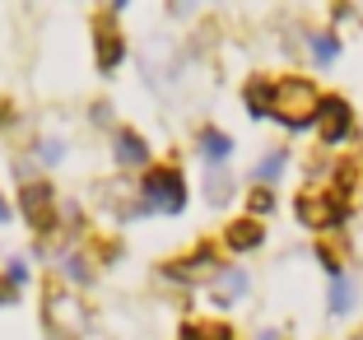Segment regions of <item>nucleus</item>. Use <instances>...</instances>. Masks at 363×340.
Segmentation results:
<instances>
[{
    "mask_svg": "<svg viewBox=\"0 0 363 340\" xmlns=\"http://www.w3.org/2000/svg\"><path fill=\"white\" fill-rule=\"evenodd\" d=\"M317 112H321V94L308 79H284V84H275V103H270V117L275 121L303 131V126H312Z\"/></svg>",
    "mask_w": 363,
    "mask_h": 340,
    "instance_id": "1",
    "label": "nucleus"
},
{
    "mask_svg": "<svg viewBox=\"0 0 363 340\" xmlns=\"http://www.w3.org/2000/svg\"><path fill=\"white\" fill-rule=\"evenodd\" d=\"M145 201L154 210H168V214L186 210V182H182V172H172V168L145 172Z\"/></svg>",
    "mask_w": 363,
    "mask_h": 340,
    "instance_id": "2",
    "label": "nucleus"
},
{
    "mask_svg": "<svg viewBox=\"0 0 363 340\" xmlns=\"http://www.w3.org/2000/svg\"><path fill=\"white\" fill-rule=\"evenodd\" d=\"M47 317H52V327L61 331V336H79V331H84V308H79L70 294H61V289L47 298Z\"/></svg>",
    "mask_w": 363,
    "mask_h": 340,
    "instance_id": "3",
    "label": "nucleus"
},
{
    "mask_svg": "<svg viewBox=\"0 0 363 340\" xmlns=\"http://www.w3.org/2000/svg\"><path fill=\"white\" fill-rule=\"evenodd\" d=\"M23 214H28V224L38 229V234L52 229L56 210H52V192H47L43 182H28V187H23Z\"/></svg>",
    "mask_w": 363,
    "mask_h": 340,
    "instance_id": "4",
    "label": "nucleus"
},
{
    "mask_svg": "<svg viewBox=\"0 0 363 340\" xmlns=\"http://www.w3.org/2000/svg\"><path fill=\"white\" fill-rule=\"evenodd\" d=\"M298 219L308 224V229H331V224H340L345 219V205H335V201H326V196H303L298 201Z\"/></svg>",
    "mask_w": 363,
    "mask_h": 340,
    "instance_id": "5",
    "label": "nucleus"
},
{
    "mask_svg": "<svg viewBox=\"0 0 363 340\" xmlns=\"http://www.w3.org/2000/svg\"><path fill=\"white\" fill-rule=\"evenodd\" d=\"M321 136L326 140H345L354 131V117H350V103L345 98H321Z\"/></svg>",
    "mask_w": 363,
    "mask_h": 340,
    "instance_id": "6",
    "label": "nucleus"
},
{
    "mask_svg": "<svg viewBox=\"0 0 363 340\" xmlns=\"http://www.w3.org/2000/svg\"><path fill=\"white\" fill-rule=\"evenodd\" d=\"M224 243L233 247V252H252V247L266 243V234H261V224L247 214V219H233V224L224 229Z\"/></svg>",
    "mask_w": 363,
    "mask_h": 340,
    "instance_id": "7",
    "label": "nucleus"
},
{
    "mask_svg": "<svg viewBox=\"0 0 363 340\" xmlns=\"http://www.w3.org/2000/svg\"><path fill=\"white\" fill-rule=\"evenodd\" d=\"M112 149H117L121 168H145V159H150V149H145V140H140L135 131H117V136H112Z\"/></svg>",
    "mask_w": 363,
    "mask_h": 340,
    "instance_id": "8",
    "label": "nucleus"
},
{
    "mask_svg": "<svg viewBox=\"0 0 363 340\" xmlns=\"http://www.w3.org/2000/svg\"><path fill=\"white\" fill-rule=\"evenodd\" d=\"M270 103H275V84L270 79H252L247 84V112L252 117H270Z\"/></svg>",
    "mask_w": 363,
    "mask_h": 340,
    "instance_id": "9",
    "label": "nucleus"
},
{
    "mask_svg": "<svg viewBox=\"0 0 363 340\" xmlns=\"http://www.w3.org/2000/svg\"><path fill=\"white\" fill-rule=\"evenodd\" d=\"M117 61H121V38L107 28V23H98V65H103V70H112Z\"/></svg>",
    "mask_w": 363,
    "mask_h": 340,
    "instance_id": "10",
    "label": "nucleus"
},
{
    "mask_svg": "<svg viewBox=\"0 0 363 340\" xmlns=\"http://www.w3.org/2000/svg\"><path fill=\"white\" fill-rule=\"evenodd\" d=\"M182 340H233L224 322H186L182 327Z\"/></svg>",
    "mask_w": 363,
    "mask_h": 340,
    "instance_id": "11",
    "label": "nucleus"
},
{
    "mask_svg": "<svg viewBox=\"0 0 363 340\" xmlns=\"http://www.w3.org/2000/svg\"><path fill=\"white\" fill-rule=\"evenodd\" d=\"M350 308H354V285L345 275H335L331 280V312H335V317H345Z\"/></svg>",
    "mask_w": 363,
    "mask_h": 340,
    "instance_id": "12",
    "label": "nucleus"
},
{
    "mask_svg": "<svg viewBox=\"0 0 363 340\" xmlns=\"http://www.w3.org/2000/svg\"><path fill=\"white\" fill-rule=\"evenodd\" d=\"M201 149L210 154V159H228L233 140H228V136H219V131H205V136H201Z\"/></svg>",
    "mask_w": 363,
    "mask_h": 340,
    "instance_id": "13",
    "label": "nucleus"
},
{
    "mask_svg": "<svg viewBox=\"0 0 363 340\" xmlns=\"http://www.w3.org/2000/svg\"><path fill=\"white\" fill-rule=\"evenodd\" d=\"M205 192H210V201H214V205H219V201H228V192H233L228 172H219V168H214V172H210V182H205Z\"/></svg>",
    "mask_w": 363,
    "mask_h": 340,
    "instance_id": "14",
    "label": "nucleus"
},
{
    "mask_svg": "<svg viewBox=\"0 0 363 340\" xmlns=\"http://www.w3.org/2000/svg\"><path fill=\"white\" fill-rule=\"evenodd\" d=\"M312 52H317L321 65H331L335 56H340V43H335V38H326V33H317V38H312Z\"/></svg>",
    "mask_w": 363,
    "mask_h": 340,
    "instance_id": "15",
    "label": "nucleus"
},
{
    "mask_svg": "<svg viewBox=\"0 0 363 340\" xmlns=\"http://www.w3.org/2000/svg\"><path fill=\"white\" fill-rule=\"evenodd\" d=\"M279 172H284V154H279V149H275V154H266V159H261L257 177H261V182H266V187H270V182H275Z\"/></svg>",
    "mask_w": 363,
    "mask_h": 340,
    "instance_id": "16",
    "label": "nucleus"
},
{
    "mask_svg": "<svg viewBox=\"0 0 363 340\" xmlns=\"http://www.w3.org/2000/svg\"><path fill=\"white\" fill-rule=\"evenodd\" d=\"M247 205H252V219H257V214H270V210H275V196L261 187V192H252V201H247Z\"/></svg>",
    "mask_w": 363,
    "mask_h": 340,
    "instance_id": "17",
    "label": "nucleus"
},
{
    "mask_svg": "<svg viewBox=\"0 0 363 340\" xmlns=\"http://www.w3.org/2000/svg\"><path fill=\"white\" fill-rule=\"evenodd\" d=\"M65 275H75V280H89V266L79 261V256H65Z\"/></svg>",
    "mask_w": 363,
    "mask_h": 340,
    "instance_id": "18",
    "label": "nucleus"
},
{
    "mask_svg": "<svg viewBox=\"0 0 363 340\" xmlns=\"http://www.w3.org/2000/svg\"><path fill=\"white\" fill-rule=\"evenodd\" d=\"M23 280H28V266H23V261H10V285H23Z\"/></svg>",
    "mask_w": 363,
    "mask_h": 340,
    "instance_id": "19",
    "label": "nucleus"
},
{
    "mask_svg": "<svg viewBox=\"0 0 363 340\" xmlns=\"http://www.w3.org/2000/svg\"><path fill=\"white\" fill-rule=\"evenodd\" d=\"M43 159H47V163L61 159V145H56V140H47V145H43Z\"/></svg>",
    "mask_w": 363,
    "mask_h": 340,
    "instance_id": "20",
    "label": "nucleus"
},
{
    "mask_svg": "<svg viewBox=\"0 0 363 340\" xmlns=\"http://www.w3.org/2000/svg\"><path fill=\"white\" fill-rule=\"evenodd\" d=\"M0 303H14V289L10 285H0Z\"/></svg>",
    "mask_w": 363,
    "mask_h": 340,
    "instance_id": "21",
    "label": "nucleus"
},
{
    "mask_svg": "<svg viewBox=\"0 0 363 340\" xmlns=\"http://www.w3.org/2000/svg\"><path fill=\"white\" fill-rule=\"evenodd\" d=\"M5 219H10V205H5V201H0V224H5Z\"/></svg>",
    "mask_w": 363,
    "mask_h": 340,
    "instance_id": "22",
    "label": "nucleus"
}]
</instances>
